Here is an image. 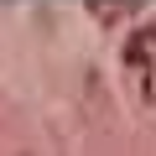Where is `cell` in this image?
<instances>
[{"label":"cell","mask_w":156,"mask_h":156,"mask_svg":"<svg viewBox=\"0 0 156 156\" xmlns=\"http://www.w3.org/2000/svg\"><path fill=\"white\" fill-rule=\"evenodd\" d=\"M125 68L140 78V94L156 104V26H140L125 42Z\"/></svg>","instance_id":"obj_1"}]
</instances>
